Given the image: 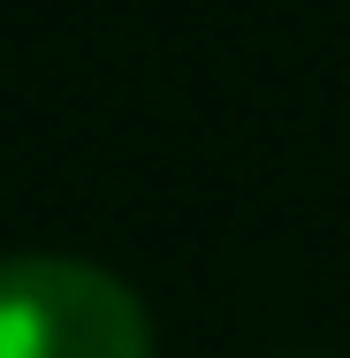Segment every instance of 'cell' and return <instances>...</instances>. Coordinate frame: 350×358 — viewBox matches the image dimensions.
<instances>
[{
    "label": "cell",
    "instance_id": "cell-1",
    "mask_svg": "<svg viewBox=\"0 0 350 358\" xmlns=\"http://www.w3.org/2000/svg\"><path fill=\"white\" fill-rule=\"evenodd\" d=\"M0 358H152V320L76 252H0Z\"/></svg>",
    "mask_w": 350,
    "mask_h": 358
}]
</instances>
